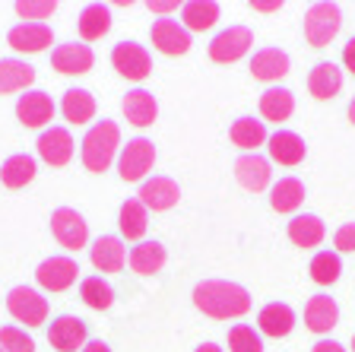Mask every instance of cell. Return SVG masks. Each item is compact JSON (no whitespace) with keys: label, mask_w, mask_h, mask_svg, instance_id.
Listing matches in <instances>:
<instances>
[{"label":"cell","mask_w":355,"mask_h":352,"mask_svg":"<svg viewBox=\"0 0 355 352\" xmlns=\"http://www.w3.org/2000/svg\"><path fill=\"white\" fill-rule=\"evenodd\" d=\"M193 305L207 317L216 321H229V317H241L251 311V292L238 283H225V279H207L193 289Z\"/></svg>","instance_id":"obj_1"},{"label":"cell","mask_w":355,"mask_h":352,"mask_svg":"<svg viewBox=\"0 0 355 352\" xmlns=\"http://www.w3.org/2000/svg\"><path fill=\"white\" fill-rule=\"evenodd\" d=\"M118 146H121V131L114 121H98V124L89 127V133L83 137V165L89 171H102L111 169V162L118 156Z\"/></svg>","instance_id":"obj_2"},{"label":"cell","mask_w":355,"mask_h":352,"mask_svg":"<svg viewBox=\"0 0 355 352\" xmlns=\"http://www.w3.org/2000/svg\"><path fill=\"white\" fill-rule=\"evenodd\" d=\"M340 26H343L340 7H336V3H327V0L314 3V7L304 13V38H308V44H314V48H327L333 38L340 35Z\"/></svg>","instance_id":"obj_3"},{"label":"cell","mask_w":355,"mask_h":352,"mask_svg":"<svg viewBox=\"0 0 355 352\" xmlns=\"http://www.w3.org/2000/svg\"><path fill=\"white\" fill-rule=\"evenodd\" d=\"M153 165H155L153 140H146V137L127 140V146L121 149V156H118V175L124 178V181H146Z\"/></svg>","instance_id":"obj_4"},{"label":"cell","mask_w":355,"mask_h":352,"mask_svg":"<svg viewBox=\"0 0 355 352\" xmlns=\"http://www.w3.org/2000/svg\"><path fill=\"white\" fill-rule=\"evenodd\" d=\"M7 311L26 327H38L48 321V299H42V292L29 286H16L7 295Z\"/></svg>","instance_id":"obj_5"},{"label":"cell","mask_w":355,"mask_h":352,"mask_svg":"<svg viewBox=\"0 0 355 352\" xmlns=\"http://www.w3.org/2000/svg\"><path fill=\"white\" fill-rule=\"evenodd\" d=\"M111 64H114V70H118L124 80H133V83L146 80V76L153 74V58H149V51L143 48V44H137V42L114 44V51H111Z\"/></svg>","instance_id":"obj_6"},{"label":"cell","mask_w":355,"mask_h":352,"mask_svg":"<svg viewBox=\"0 0 355 352\" xmlns=\"http://www.w3.org/2000/svg\"><path fill=\"white\" fill-rule=\"evenodd\" d=\"M251 44H254V32L248 26H232V29L219 32L209 42V58L216 64H235V60H241L251 51Z\"/></svg>","instance_id":"obj_7"},{"label":"cell","mask_w":355,"mask_h":352,"mask_svg":"<svg viewBox=\"0 0 355 352\" xmlns=\"http://www.w3.org/2000/svg\"><path fill=\"white\" fill-rule=\"evenodd\" d=\"M51 232L60 242V248H67V251H80V248H86V242H89L86 219H83L76 210H70V206H60V210L51 213Z\"/></svg>","instance_id":"obj_8"},{"label":"cell","mask_w":355,"mask_h":352,"mask_svg":"<svg viewBox=\"0 0 355 352\" xmlns=\"http://www.w3.org/2000/svg\"><path fill=\"white\" fill-rule=\"evenodd\" d=\"M76 276H80V264L73 257H48L35 270L38 286L44 292H64V289H70L76 283Z\"/></svg>","instance_id":"obj_9"},{"label":"cell","mask_w":355,"mask_h":352,"mask_svg":"<svg viewBox=\"0 0 355 352\" xmlns=\"http://www.w3.org/2000/svg\"><path fill=\"white\" fill-rule=\"evenodd\" d=\"M149 38H153L155 51L168 54V58H181V54L191 51V32H187L178 19H168V16H162V19L153 22Z\"/></svg>","instance_id":"obj_10"},{"label":"cell","mask_w":355,"mask_h":352,"mask_svg":"<svg viewBox=\"0 0 355 352\" xmlns=\"http://www.w3.org/2000/svg\"><path fill=\"white\" fill-rule=\"evenodd\" d=\"M96 64V54L92 48L83 42H70V44H58L51 51V67L58 74H67V76H80V74H89Z\"/></svg>","instance_id":"obj_11"},{"label":"cell","mask_w":355,"mask_h":352,"mask_svg":"<svg viewBox=\"0 0 355 352\" xmlns=\"http://www.w3.org/2000/svg\"><path fill=\"white\" fill-rule=\"evenodd\" d=\"M48 343L54 346L58 352H83V346L89 343L86 340V321L73 315H60L58 321H51L48 327Z\"/></svg>","instance_id":"obj_12"},{"label":"cell","mask_w":355,"mask_h":352,"mask_svg":"<svg viewBox=\"0 0 355 352\" xmlns=\"http://www.w3.org/2000/svg\"><path fill=\"white\" fill-rule=\"evenodd\" d=\"M10 48L13 51H22V54H38L44 51L48 44L54 42V32L48 22H19V26H13L7 35Z\"/></svg>","instance_id":"obj_13"},{"label":"cell","mask_w":355,"mask_h":352,"mask_svg":"<svg viewBox=\"0 0 355 352\" xmlns=\"http://www.w3.org/2000/svg\"><path fill=\"white\" fill-rule=\"evenodd\" d=\"M89 260L98 273H118L127 264V248L118 235H98L89 248Z\"/></svg>","instance_id":"obj_14"},{"label":"cell","mask_w":355,"mask_h":352,"mask_svg":"<svg viewBox=\"0 0 355 352\" xmlns=\"http://www.w3.org/2000/svg\"><path fill=\"white\" fill-rule=\"evenodd\" d=\"M235 178H238V184H241L244 191L260 194V191H266V187H270V178H273V171H270V162H266L263 156L244 153L241 159L235 162Z\"/></svg>","instance_id":"obj_15"},{"label":"cell","mask_w":355,"mask_h":352,"mask_svg":"<svg viewBox=\"0 0 355 352\" xmlns=\"http://www.w3.org/2000/svg\"><path fill=\"white\" fill-rule=\"evenodd\" d=\"M16 117H19L26 127H44L51 124L54 117V102L48 92H42V89H29L26 96H19V102H16Z\"/></svg>","instance_id":"obj_16"},{"label":"cell","mask_w":355,"mask_h":352,"mask_svg":"<svg viewBox=\"0 0 355 352\" xmlns=\"http://www.w3.org/2000/svg\"><path fill=\"white\" fill-rule=\"evenodd\" d=\"M178 197H181L178 181H171V178H165V175L146 178V181H143V187H140V203L146 206V210H155V213L171 210V206L178 203Z\"/></svg>","instance_id":"obj_17"},{"label":"cell","mask_w":355,"mask_h":352,"mask_svg":"<svg viewBox=\"0 0 355 352\" xmlns=\"http://www.w3.org/2000/svg\"><path fill=\"white\" fill-rule=\"evenodd\" d=\"M38 156H42L48 165H67L73 159V137L67 127H51L38 137Z\"/></svg>","instance_id":"obj_18"},{"label":"cell","mask_w":355,"mask_h":352,"mask_svg":"<svg viewBox=\"0 0 355 352\" xmlns=\"http://www.w3.org/2000/svg\"><path fill=\"white\" fill-rule=\"evenodd\" d=\"M257 327H260V333H266V337L282 340L292 333V327H295V311L288 308L286 301H270V305L260 308Z\"/></svg>","instance_id":"obj_19"},{"label":"cell","mask_w":355,"mask_h":352,"mask_svg":"<svg viewBox=\"0 0 355 352\" xmlns=\"http://www.w3.org/2000/svg\"><path fill=\"white\" fill-rule=\"evenodd\" d=\"M266 149H270V159L279 165H298L308 153L304 140L292 131H276L273 137H266Z\"/></svg>","instance_id":"obj_20"},{"label":"cell","mask_w":355,"mask_h":352,"mask_svg":"<svg viewBox=\"0 0 355 352\" xmlns=\"http://www.w3.org/2000/svg\"><path fill=\"white\" fill-rule=\"evenodd\" d=\"M340 321V308H336V301L330 295H314L308 299L304 305V324H308V330L314 333H330Z\"/></svg>","instance_id":"obj_21"},{"label":"cell","mask_w":355,"mask_h":352,"mask_svg":"<svg viewBox=\"0 0 355 352\" xmlns=\"http://www.w3.org/2000/svg\"><path fill=\"white\" fill-rule=\"evenodd\" d=\"M35 83V67L26 64L19 58H3L0 60V96L10 92H22Z\"/></svg>","instance_id":"obj_22"},{"label":"cell","mask_w":355,"mask_h":352,"mask_svg":"<svg viewBox=\"0 0 355 352\" xmlns=\"http://www.w3.org/2000/svg\"><path fill=\"white\" fill-rule=\"evenodd\" d=\"M292 111H295V96H292L288 89L270 86L263 96H260V115H263V124L266 121H270V124H282V121L292 117Z\"/></svg>","instance_id":"obj_23"},{"label":"cell","mask_w":355,"mask_h":352,"mask_svg":"<svg viewBox=\"0 0 355 352\" xmlns=\"http://www.w3.org/2000/svg\"><path fill=\"white\" fill-rule=\"evenodd\" d=\"M124 117L133 127H149L159 117V105H155V96L146 92V89H130L124 96Z\"/></svg>","instance_id":"obj_24"},{"label":"cell","mask_w":355,"mask_h":352,"mask_svg":"<svg viewBox=\"0 0 355 352\" xmlns=\"http://www.w3.org/2000/svg\"><path fill=\"white\" fill-rule=\"evenodd\" d=\"M308 89H311V96L314 99H333L336 92L343 89V70L333 60H320L314 70L308 74Z\"/></svg>","instance_id":"obj_25"},{"label":"cell","mask_w":355,"mask_h":352,"mask_svg":"<svg viewBox=\"0 0 355 352\" xmlns=\"http://www.w3.org/2000/svg\"><path fill=\"white\" fill-rule=\"evenodd\" d=\"M288 54L279 51V48H263V51L254 54L251 60V74L254 80H263V83H276L288 74Z\"/></svg>","instance_id":"obj_26"},{"label":"cell","mask_w":355,"mask_h":352,"mask_svg":"<svg viewBox=\"0 0 355 352\" xmlns=\"http://www.w3.org/2000/svg\"><path fill=\"white\" fill-rule=\"evenodd\" d=\"M38 165L32 156L19 153V156H10L3 165H0V184L3 187H10V191H19V187H26V184L35 178Z\"/></svg>","instance_id":"obj_27"},{"label":"cell","mask_w":355,"mask_h":352,"mask_svg":"<svg viewBox=\"0 0 355 352\" xmlns=\"http://www.w3.org/2000/svg\"><path fill=\"white\" fill-rule=\"evenodd\" d=\"M302 203H304V184L298 178H279L270 187V206L276 213H295Z\"/></svg>","instance_id":"obj_28"},{"label":"cell","mask_w":355,"mask_h":352,"mask_svg":"<svg viewBox=\"0 0 355 352\" xmlns=\"http://www.w3.org/2000/svg\"><path fill=\"white\" fill-rule=\"evenodd\" d=\"M118 226H121V235L137 242L146 235V226H149V210L140 203V197H130L121 203V213H118Z\"/></svg>","instance_id":"obj_29"},{"label":"cell","mask_w":355,"mask_h":352,"mask_svg":"<svg viewBox=\"0 0 355 352\" xmlns=\"http://www.w3.org/2000/svg\"><path fill=\"white\" fill-rule=\"evenodd\" d=\"M181 19H184V29L207 32L219 19V3L216 0H187L184 7H181Z\"/></svg>","instance_id":"obj_30"},{"label":"cell","mask_w":355,"mask_h":352,"mask_svg":"<svg viewBox=\"0 0 355 352\" xmlns=\"http://www.w3.org/2000/svg\"><path fill=\"white\" fill-rule=\"evenodd\" d=\"M229 137L238 149H244V153H257V146L266 143V124L257 121V117H238L235 124H232Z\"/></svg>","instance_id":"obj_31"},{"label":"cell","mask_w":355,"mask_h":352,"mask_svg":"<svg viewBox=\"0 0 355 352\" xmlns=\"http://www.w3.org/2000/svg\"><path fill=\"white\" fill-rule=\"evenodd\" d=\"M60 111L70 124H89L96 117V99L86 89H67L64 102H60Z\"/></svg>","instance_id":"obj_32"},{"label":"cell","mask_w":355,"mask_h":352,"mask_svg":"<svg viewBox=\"0 0 355 352\" xmlns=\"http://www.w3.org/2000/svg\"><path fill=\"white\" fill-rule=\"evenodd\" d=\"M324 222H320V216H295V219L288 222V238H292V244H298V248H318L320 242H324Z\"/></svg>","instance_id":"obj_33"},{"label":"cell","mask_w":355,"mask_h":352,"mask_svg":"<svg viewBox=\"0 0 355 352\" xmlns=\"http://www.w3.org/2000/svg\"><path fill=\"white\" fill-rule=\"evenodd\" d=\"M165 260H168V254H165V248L159 242H140L130 251V267H133V273H140V276L159 273L165 267Z\"/></svg>","instance_id":"obj_34"},{"label":"cell","mask_w":355,"mask_h":352,"mask_svg":"<svg viewBox=\"0 0 355 352\" xmlns=\"http://www.w3.org/2000/svg\"><path fill=\"white\" fill-rule=\"evenodd\" d=\"M108 29H111V10L105 3H86L80 13L83 42H98L102 35H108Z\"/></svg>","instance_id":"obj_35"},{"label":"cell","mask_w":355,"mask_h":352,"mask_svg":"<svg viewBox=\"0 0 355 352\" xmlns=\"http://www.w3.org/2000/svg\"><path fill=\"white\" fill-rule=\"evenodd\" d=\"M80 299L86 301L92 311H108L111 305H114V289H111V283L102 276H86L80 283Z\"/></svg>","instance_id":"obj_36"},{"label":"cell","mask_w":355,"mask_h":352,"mask_svg":"<svg viewBox=\"0 0 355 352\" xmlns=\"http://www.w3.org/2000/svg\"><path fill=\"white\" fill-rule=\"evenodd\" d=\"M343 273V260L336 251H320V254H314V260H311V279L318 283V286H333L336 279H340Z\"/></svg>","instance_id":"obj_37"},{"label":"cell","mask_w":355,"mask_h":352,"mask_svg":"<svg viewBox=\"0 0 355 352\" xmlns=\"http://www.w3.org/2000/svg\"><path fill=\"white\" fill-rule=\"evenodd\" d=\"M0 349L3 352H35V340L22 330V327L7 324V327H0Z\"/></svg>","instance_id":"obj_38"},{"label":"cell","mask_w":355,"mask_h":352,"mask_svg":"<svg viewBox=\"0 0 355 352\" xmlns=\"http://www.w3.org/2000/svg\"><path fill=\"white\" fill-rule=\"evenodd\" d=\"M229 349L232 352H263V343L248 324H235L229 330Z\"/></svg>","instance_id":"obj_39"},{"label":"cell","mask_w":355,"mask_h":352,"mask_svg":"<svg viewBox=\"0 0 355 352\" xmlns=\"http://www.w3.org/2000/svg\"><path fill=\"white\" fill-rule=\"evenodd\" d=\"M54 10H58L54 0H19V3H16V13H19L22 19H29V22L51 19Z\"/></svg>","instance_id":"obj_40"},{"label":"cell","mask_w":355,"mask_h":352,"mask_svg":"<svg viewBox=\"0 0 355 352\" xmlns=\"http://www.w3.org/2000/svg\"><path fill=\"white\" fill-rule=\"evenodd\" d=\"M333 244H336V251H355V222H346V226L336 228Z\"/></svg>","instance_id":"obj_41"},{"label":"cell","mask_w":355,"mask_h":352,"mask_svg":"<svg viewBox=\"0 0 355 352\" xmlns=\"http://www.w3.org/2000/svg\"><path fill=\"white\" fill-rule=\"evenodd\" d=\"M343 64H346L349 74H355V35L346 42V48H343Z\"/></svg>","instance_id":"obj_42"},{"label":"cell","mask_w":355,"mask_h":352,"mask_svg":"<svg viewBox=\"0 0 355 352\" xmlns=\"http://www.w3.org/2000/svg\"><path fill=\"white\" fill-rule=\"evenodd\" d=\"M149 10H153V13H175L178 0H153V3H149Z\"/></svg>","instance_id":"obj_43"},{"label":"cell","mask_w":355,"mask_h":352,"mask_svg":"<svg viewBox=\"0 0 355 352\" xmlns=\"http://www.w3.org/2000/svg\"><path fill=\"white\" fill-rule=\"evenodd\" d=\"M311 352H346L336 340H320V343H314V349Z\"/></svg>","instance_id":"obj_44"},{"label":"cell","mask_w":355,"mask_h":352,"mask_svg":"<svg viewBox=\"0 0 355 352\" xmlns=\"http://www.w3.org/2000/svg\"><path fill=\"white\" fill-rule=\"evenodd\" d=\"M282 3L279 0H254L251 10H260V13H273V10H279Z\"/></svg>","instance_id":"obj_45"},{"label":"cell","mask_w":355,"mask_h":352,"mask_svg":"<svg viewBox=\"0 0 355 352\" xmlns=\"http://www.w3.org/2000/svg\"><path fill=\"white\" fill-rule=\"evenodd\" d=\"M83 352H111V349L102 343V340H92V343H86V346H83Z\"/></svg>","instance_id":"obj_46"},{"label":"cell","mask_w":355,"mask_h":352,"mask_svg":"<svg viewBox=\"0 0 355 352\" xmlns=\"http://www.w3.org/2000/svg\"><path fill=\"white\" fill-rule=\"evenodd\" d=\"M197 352H222V349H219V346H216V343H203Z\"/></svg>","instance_id":"obj_47"},{"label":"cell","mask_w":355,"mask_h":352,"mask_svg":"<svg viewBox=\"0 0 355 352\" xmlns=\"http://www.w3.org/2000/svg\"><path fill=\"white\" fill-rule=\"evenodd\" d=\"M349 121L355 124V96H352V102H349Z\"/></svg>","instance_id":"obj_48"},{"label":"cell","mask_w":355,"mask_h":352,"mask_svg":"<svg viewBox=\"0 0 355 352\" xmlns=\"http://www.w3.org/2000/svg\"><path fill=\"white\" fill-rule=\"evenodd\" d=\"M352 352H355V333H352Z\"/></svg>","instance_id":"obj_49"},{"label":"cell","mask_w":355,"mask_h":352,"mask_svg":"<svg viewBox=\"0 0 355 352\" xmlns=\"http://www.w3.org/2000/svg\"><path fill=\"white\" fill-rule=\"evenodd\" d=\"M0 352H3V349H0Z\"/></svg>","instance_id":"obj_50"}]
</instances>
